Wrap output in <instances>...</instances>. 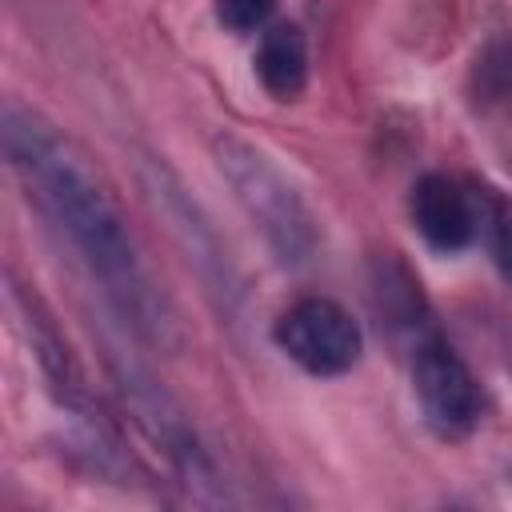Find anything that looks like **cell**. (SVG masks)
Here are the masks:
<instances>
[{
	"instance_id": "3",
	"label": "cell",
	"mask_w": 512,
	"mask_h": 512,
	"mask_svg": "<svg viewBox=\"0 0 512 512\" xmlns=\"http://www.w3.org/2000/svg\"><path fill=\"white\" fill-rule=\"evenodd\" d=\"M216 148H220V168L236 184V196L244 200L252 220H260L264 236L284 252V260H304V252L312 244L308 212L300 208L292 188L280 180V172L268 168L260 152H252L236 140H220Z\"/></svg>"
},
{
	"instance_id": "8",
	"label": "cell",
	"mask_w": 512,
	"mask_h": 512,
	"mask_svg": "<svg viewBox=\"0 0 512 512\" xmlns=\"http://www.w3.org/2000/svg\"><path fill=\"white\" fill-rule=\"evenodd\" d=\"M472 84H476V100H480L484 108L512 96V44H508V40H492V44L476 56Z\"/></svg>"
},
{
	"instance_id": "5",
	"label": "cell",
	"mask_w": 512,
	"mask_h": 512,
	"mask_svg": "<svg viewBox=\"0 0 512 512\" xmlns=\"http://www.w3.org/2000/svg\"><path fill=\"white\" fill-rule=\"evenodd\" d=\"M408 208H412L416 232L436 252H460L480 232V188L460 176H448V172L420 176Z\"/></svg>"
},
{
	"instance_id": "2",
	"label": "cell",
	"mask_w": 512,
	"mask_h": 512,
	"mask_svg": "<svg viewBox=\"0 0 512 512\" xmlns=\"http://www.w3.org/2000/svg\"><path fill=\"white\" fill-rule=\"evenodd\" d=\"M272 336L280 352L312 376H344L364 348L352 312L328 296H300L296 304H288L276 316Z\"/></svg>"
},
{
	"instance_id": "6",
	"label": "cell",
	"mask_w": 512,
	"mask_h": 512,
	"mask_svg": "<svg viewBox=\"0 0 512 512\" xmlns=\"http://www.w3.org/2000/svg\"><path fill=\"white\" fill-rule=\"evenodd\" d=\"M256 76L268 96L296 100L308 84V40L296 24H268L256 44Z\"/></svg>"
},
{
	"instance_id": "7",
	"label": "cell",
	"mask_w": 512,
	"mask_h": 512,
	"mask_svg": "<svg viewBox=\"0 0 512 512\" xmlns=\"http://www.w3.org/2000/svg\"><path fill=\"white\" fill-rule=\"evenodd\" d=\"M476 240H484L496 268L512 280V204L504 196H496L492 188H480V232H476Z\"/></svg>"
},
{
	"instance_id": "9",
	"label": "cell",
	"mask_w": 512,
	"mask_h": 512,
	"mask_svg": "<svg viewBox=\"0 0 512 512\" xmlns=\"http://www.w3.org/2000/svg\"><path fill=\"white\" fill-rule=\"evenodd\" d=\"M212 8H216V20L228 32L248 36V32H264L272 24L276 0H212Z\"/></svg>"
},
{
	"instance_id": "4",
	"label": "cell",
	"mask_w": 512,
	"mask_h": 512,
	"mask_svg": "<svg viewBox=\"0 0 512 512\" xmlns=\"http://www.w3.org/2000/svg\"><path fill=\"white\" fill-rule=\"evenodd\" d=\"M412 392L440 440H464L484 416V392L472 368L444 340H424L412 356Z\"/></svg>"
},
{
	"instance_id": "1",
	"label": "cell",
	"mask_w": 512,
	"mask_h": 512,
	"mask_svg": "<svg viewBox=\"0 0 512 512\" xmlns=\"http://www.w3.org/2000/svg\"><path fill=\"white\" fill-rule=\"evenodd\" d=\"M4 152L20 172L28 200L68 240L92 280H100L104 296L140 332H152L160 324V304L128 220L120 216L100 172H92V164L52 124L16 104L4 108Z\"/></svg>"
}]
</instances>
